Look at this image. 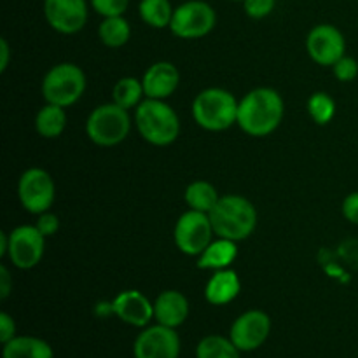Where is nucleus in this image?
<instances>
[{"label":"nucleus","mask_w":358,"mask_h":358,"mask_svg":"<svg viewBox=\"0 0 358 358\" xmlns=\"http://www.w3.org/2000/svg\"><path fill=\"white\" fill-rule=\"evenodd\" d=\"M285 114L282 94L273 87H255L248 91L238 105V122L241 131L262 138L280 128Z\"/></svg>","instance_id":"nucleus-1"},{"label":"nucleus","mask_w":358,"mask_h":358,"mask_svg":"<svg viewBox=\"0 0 358 358\" xmlns=\"http://www.w3.org/2000/svg\"><path fill=\"white\" fill-rule=\"evenodd\" d=\"M217 238L243 241L254 234L257 227V210L250 199L238 194L220 196L219 203L208 213Z\"/></svg>","instance_id":"nucleus-2"},{"label":"nucleus","mask_w":358,"mask_h":358,"mask_svg":"<svg viewBox=\"0 0 358 358\" xmlns=\"http://www.w3.org/2000/svg\"><path fill=\"white\" fill-rule=\"evenodd\" d=\"M135 124L140 136L150 145H171L180 135V119L164 100L145 98L135 108Z\"/></svg>","instance_id":"nucleus-3"},{"label":"nucleus","mask_w":358,"mask_h":358,"mask_svg":"<svg viewBox=\"0 0 358 358\" xmlns=\"http://www.w3.org/2000/svg\"><path fill=\"white\" fill-rule=\"evenodd\" d=\"M238 105L231 91L222 87H206L192 101V117L206 131H226L238 122Z\"/></svg>","instance_id":"nucleus-4"},{"label":"nucleus","mask_w":358,"mask_h":358,"mask_svg":"<svg viewBox=\"0 0 358 358\" xmlns=\"http://www.w3.org/2000/svg\"><path fill=\"white\" fill-rule=\"evenodd\" d=\"M86 73L76 63H58L42 79V96L45 103L69 108L83 98L86 91Z\"/></svg>","instance_id":"nucleus-5"},{"label":"nucleus","mask_w":358,"mask_h":358,"mask_svg":"<svg viewBox=\"0 0 358 358\" xmlns=\"http://www.w3.org/2000/svg\"><path fill=\"white\" fill-rule=\"evenodd\" d=\"M131 131V117L128 110L117 103L98 105L86 121V135L94 145L115 147L124 142Z\"/></svg>","instance_id":"nucleus-6"},{"label":"nucleus","mask_w":358,"mask_h":358,"mask_svg":"<svg viewBox=\"0 0 358 358\" xmlns=\"http://www.w3.org/2000/svg\"><path fill=\"white\" fill-rule=\"evenodd\" d=\"M217 13L205 0H185L175 7L170 31L184 41L203 38L215 28Z\"/></svg>","instance_id":"nucleus-7"},{"label":"nucleus","mask_w":358,"mask_h":358,"mask_svg":"<svg viewBox=\"0 0 358 358\" xmlns=\"http://www.w3.org/2000/svg\"><path fill=\"white\" fill-rule=\"evenodd\" d=\"M213 227L208 213L189 208L175 222L173 240L178 250L189 257H198L213 241Z\"/></svg>","instance_id":"nucleus-8"},{"label":"nucleus","mask_w":358,"mask_h":358,"mask_svg":"<svg viewBox=\"0 0 358 358\" xmlns=\"http://www.w3.org/2000/svg\"><path fill=\"white\" fill-rule=\"evenodd\" d=\"M20 203L27 212L34 215L49 212L56 199V184L51 175L42 168H28L17 182Z\"/></svg>","instance_id":"nucleus-9"},{"label":"nucleus","mask_w":358,"mask_h":358,"mask_svg":"<svg viewBox=\"0 0 358 358\" xmlns=\"http://www.w3.org/2000/svg\"><path fill=\"white\" fill-rule=\"evenodd\" d=\"M45 252V236L34 226H17L9 233L7 255L17 269H31L41 264Z\"/></svg>","instance_id":"nucleus-10"},{"label":"nucleus","mask_w":358,"mask_h":358,"mask_svg":"<svg viewBox=\"0 0 358 358\" xmlns=\"http://www.w3.org/2000/svg\"><path fill=\"white\" fill-rule=\"evenodd\" d=\"M178 355H180V338L177 329L166 325H147L133 343L135 358H178Z\"/></svg>","instance_id":"nucleus-11"},{"label":"nucleus","mask_w":358,"mask_h":358,"mask_svg":"<svg viewBox=\"0 0 358 358\" xmlns=\"http://www.w3.org/2000/svg\"><path fill=\"white\" fill-rule=\"evenodd\" d=\"M306 51L317 65L334 66L346 55V38L334 24H317L306 37Z\"/></svg>","instance_id":"nucleus-12"},{"label":"nucleus","mask_w":358,"mask_h":358,"mask_svg":"<svg viewBox=\"0 0 358 358\" xmlns=\"http://www.w3.org/2000/svg\"><path fill=\"white\" fill-rule=\"evenodd\" d=\"M271 334V318L266 311L250 310L241 313L233 322L229 331L231 341L240 352L259 350Z\"/></svg>","instance_id":"nucleus-13"},{"label":"nucleus","mask_w":358,"mask_h":358,"mask_svg":"<svg viewBox=\"0 0 358 358\" xmlns=\"http://www.w3.org/2000/svg\"><path fill=\"white\" fill-rule=\"evenodd\" d=\"M44 17L62 35L79 34L87 23V0H44Z\"/></svg>","instance_id":"nucleus-14"},{"label":"nucleus","mask_w":358,"mask_h":358,"mask_svg":"<svg viewBox=\"0 0 358 358\" xmlns=\"http://www.w3.org/2000/svg\"><path fill=\"white\" fill-rule=\"evenodd\" d=\"M112 311L124 324L143 329L152 322L154 303L140 290H122L112 301Z\"/></svg>","instance_id":"nucleus-15"},{"label":"nucleus","mask_w":358,"mask_h":358,"mask_svg":"<svg viewBox=\"0 0 358 358\" xmlns=\"http://www.w3.org/2000/svg\"><path fill=\"white\" fill-rule=\"evenodd\" d=\"M145 98L166 100L177 91L180 84V72L170 62H156L145 70L142 77Z\"/></svg>","instance_id":"nucleus-16"},{"label":"nucleus","mask_w":358,"mask_h":358,"mask_svg":"<svg viewBox=\"0 0 358 358\" xmlns=\"http://www.w3.org/2000/svg\"><path fill=\"white\" fill-rule=\"evenodd\" d=\"M189 317V301L178 290H163L154 301L156 324L178 329Z\"/></svg>","instance_id":"nucleus-17"},{"label":"nucleus","mask_w":358,"mask_h":358,"mask_svg":"<svg viewBox=\"0 0 358 358\" xmlns=\"http://www.w3.org/2000/svg\"><path fill=\"white\" fill-rule=\"evenodd\" d=\"M241 292L240 276L233 269L215 271L205 285V299L213 306H226L233 303Z\"/></svg>","instance_id":"nucleus-18"},{"label":"nucleus","mask_w":358,"mask_h":358,"mask_svg":"<svg viewBox=\"0 0 358 358\" xmlns=\"http://www.w3.org/2000/svg\"><path fill=\"white\" fill-rule=\"evenodd\" d=\"M236 241L226 240V238H217L198 255L196 266H198V269H205V271H210V269L212 271H220V269L231 268L233 262L236 261Z\"/></svg>","instance_id":"nucleus-19"},{"label":"nucleus","mask_w":358,"mask_h":358,"mask_svg":"<svg viewBox=\"0 0 358 358\" xmlns=\"http://www.w3.org/2000/svg\"><path fill=\"white\" fill-rule=\"evenodd\" d=\"M2 358H55V352L44 339L16 336L3 345Z\"/></svg>","instance_id":"nucleus-20"},{"label":"nucleus","mask_w":358,"mask_h":358,"mask_svg":"<svg viewBox=\"0 0 358 358\" xmlns=\"http://www.w3.org/2000/svg\"><path fill=\"white\" fill-rule=\"evenodd\" d=\"M66 128V112L59 105L45 103L35 115V129L42 138H58Z\"/></svg>","instance_id":"nucleus-21"},{"label":"nucleus","mask_w":358,"mask_h":358,"mask_svg":"<svg viewBox=\"0 0 358 358\" xmlns=\"http://www.w3.org/2000/svg\"><path fill=\"white\" fill-rule=\"evenodd\" d=\"M184 199L187 206L196 212L210 213L213 206L219 203L220 196L217 192L215 185L206 180H194L187 185L184 192Z\"/></svg>","instance_id":"nucleus-22"},{"label":"nucleus","mask_w":358,"mask_h":358,"mask_svg":"<svg viewBox=\"0 0 358 358\" xmlns=\"http://www.w3.org/2000/svg\"><path fill=\"white\" fill-rule=\"evenodd\" d=\"M98 37H100L101 44L107 48H122L131 38V27L124 16L103 17L98 27Z\"/></svg>","instance_id":"nucleus-23"},{"label":"nucleus","mask_w":358,"mask_h":358,"mask_svg":"<svg viewBox=\"0 0 358 358\" xmlns=\"http://www.w3.org/2000/svg\"><path fill=\"white\" fill-rule=\"evenodd\" d=\"M175 7L170 0H140L138 14L143 23L156 30L170 28Z\"/></svg>","instance_id":"nucleus-24"},{"label":"nucleus","mask_w":358,"mask_h":358,"mask_svg":"<svg viewBox=\"0 0 358 358\" xmlns=\"http://www.w3.org/2000/svg\"><path fill=\"white\" fill-rule=\"evenodd\" d=\"M143 100H145V93H143L142 79L122 77L112 87V101L117 103L119 107L126 108V110L136 108Z\"/></svg>","instance_id":"nucleus-25"},{"label":"nucleus","mask_w":358,"mask_h":358,"mask_svg":"<svg viewBox=\"0 0 358 358\" xmlns=\"http://www.w3.org/2000/svg\"><path fill=\"white\" fill-rule=\"evenodd\" d=\"M240 353L231 338L219 334L206 336L196 346V358H240Z\"/></svg>","instance_id":"nucleus-26"},{"label":"nucleus","mask_w":358,"mask_h":358,"mask_svg":"<svg viewBox=\"0 0 358 358\" xmlns=\"http://www.w3.org/2000/svg\"><path fill=\"white\" fill-rule=\"evenodd\" d=\"M308 114L317 124L325 126L334 119L336 115V101L331 94L324 91H317L308 98Z\"/></svg>","instance_id":"nucleus-27"},{"label":"nucleus","mask_w":358,"mask_h":358,"mask_svg":"<svg viewBox=\"0 0 358 358\" xmlns=\"http://www.w3.org/2000/svg\"><path fill=\"white\" fill-rule=\"evenodd\" d=\"M90 3L94 13L100 14L101 17H110L124 16L129 0H90Z\"/></svg>","instance_id":"nucleus-28"},{"label":"nucleus","mask_w":358,"mask_h":358,"mask_svg":"<svg viewBox=\"0 0 358 358\" xmlns=\"http://www.w3.org/2000/svg\"><path fill=\"white\" fill-rule=\"evenodd\" d=\"M332 72H334L336 79L339 83H352L358 77V62L352 56H343L334 66H332Z\"/></svg>","instance_id":"nucleus-29"},{"label":"nucleus","mask_w":358,"mask_h":358,"mask_svg":"<svg viewBox=\"0 0 358 358\" xmlns=\"http://www.w3.org/2000/svg\"><path fill=\"white\" fill-rule=\"evenodd\" d=\"M245 14L252 20H264L275 10L276 0H243Z\"/></svg>","instance_id":"nucleus-30"},{"label":"nucleus","mask_w":358,"mask_h":358,"mask_svg":"<svg viewBox=\"0 0 358 358\" xmlns=\"http://www.w3.org/2000/svg\"><path fill=\"white\" fill-rule=\"evenodd\" d=\"M35 227H37V229L41 231V233L44 234L45 238L55 236V234L58 233V229H59L58 215H55L51 210H49V212L41 213V215H37V222H35Z\"/></svg>","instance_id":"nucleus-31"},{"label":"nucleus","mask_w":358,"mask_h":358,"mask_svg":"<svg viewBox=\"0 0 358 358\" xmlns=\"http://www.w3.org/2000/svg\"><path fill=\"white\" fill-rule=\"evenodd\" d=\"M341 212L343 217H345L350 224L358 226V191L346 196L345 201H343Z\"/></svg>","instance_id":"nucleus-32"},{"label":"nucleus","mask_w":358,"mask_h":358,"mask_svg":"<svg viewBox=\"0 0 358 358\" xmlns=\"http://www.w3.org/2000/svg\"><path fill=\"white\" fill-rule=\"evenodd\" d=\"M13 338H16V322L9 313L2 311L0 313V341L2 345H6Z\"/></svg>","instance_id":"nucleus-33"},{"label":"nucleus","mask_w":358,"mask_h":358,"mask_svg":"<svg viewBox=\"0 0 358 358\" xmlns=\"http://www.w3.org/2000/svg\"><path fill=\"white\" fill-rule=\"evenodd\" d=\"M13 290V276L7 266H0V299L6 301Z\"/></svg>","instance_id":"nucleus-34"},{"label":"nucleus","mask_w":358,"mask_h":358,"mask_svg":"<svg viewBox=\"0 0 358 358\" xmlns=\"http://www.w3.org/2000/svg\"><path fill=\"white\" fill-rule=\"evenodd\" d=\"M10 59V49L9 42L6 38H0V72H6L7 66H9Z\"/></svg>","instance_id":"nucleus-35"},{"label":"nucleus","mask_w":358,"mask_h":358,"mask_svg":"<svg viewBox=\"0 0 358 358\" xmlns=\"http://www.w3.org/2000/svg\"><path fill=\"white\" fill-rule=\"evenodd\" d=\"M7 248H9V233L2 231L0 233V257H6Z\"/></svg>","instance_id":"nucleus-36"},{"label":"nucleus","mask_w":358,"mask_h":358,"mask_svg":"<svg viewBox=\"0 0 358 358\" xmlns=\"http://www.w3.org/2000/svg\"><path fill=\"white\" fill-rule=\"evenodd\" d=\"M229 2H243V0H229Z\"/></svg>","instance_id":"nucleus-37"}]
</instances>
